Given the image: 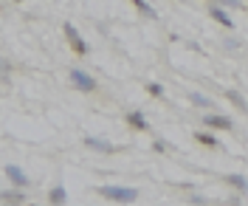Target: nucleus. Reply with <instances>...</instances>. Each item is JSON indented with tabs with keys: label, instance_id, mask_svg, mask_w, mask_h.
Wrapping results in <instances>:
<instances>
[{
	"label": "nucleus",
	"instance_id": "a211bd4d",
	"mask_svg": "<svg viewBox=\"0 0 248 206\" xmlns=\"http://www.w3.org/2000/svg\"><path fill=\"white\" fill-rule=\"evenodd\" d=\"M9 71H12L9 63H0V79H9Z\"/></svg>",
	"mask_w": 248,
	"mask_h": 206
},
{
	"label": "nucleus",
	"instance_id": "423d86ee",
	"mask_svg": "<svg viewBox=\"0 0 248 206\" xmlns=\"http://www.w3.org/2000/svg\"><path fill=\"white\" fill-rule=\"evenodd\" d=\"M206 12H209V17H212L215 23H220L223 29H229V32H234V20L229 17V12H226L223 6H217V3H215V6H209Z\"/></svg>",
	"mask_w": 248,
	"mask_h": 206
},
{
	"label": "nucleus",
	"instance_id": "2eb2a0df",
	"mask_svg": "<svg viewBox=\"0 0 248 206\" xmlns=\"http://www.w3.org/2000/svg\"><path fill=\"white\" fill-rule=\"evenodd\" d=\"M0 198H3V201H9V204H20V201H23V195H20V192H15V190H12V192H0Z\"/></svg>",
	"mask_w": 248,
	"mask_h": 206
},
{
	"label": "nucleus",
	"instance_id": "f3484780",
	"mask_svg": "<svg viewBox=\"0 0 248 206\" xmlns=\"http://www.w3.org/2000/svg\"><path fill=\"white\" fill-rule=\"evenodd\" d=\"M147 94H150V96H164V85H158V82H150V85H147Z\"/></svg>",
	"mask_w": 248,
	"mask_h": 206
},
{
	"label": "nucleus",
	"instance_id": "9d476101",
	"mask_svg": "<svg viewBox=\"0 0 248 206\" xmlns=\"http://www.w3.org/2000/svg\"><path fill=\"white\" fill-rule=\"evenodd\" d=\"M226 184H229V187H234L237 192H243V195L248 192V178H246V175H237V173L226 175Z\"/></svg>",
	"mask_w": 248,
	"mask_h": 206
},
{
	"label": "nucleus",
	"instance_id": "f03ea898",
	"mask_svg": "<svg viewBox=\"0 0 248 206\" xmlns=\"http://www.w3.org/2000/svg\"><path fill=\"white\" fill-rule=\"evenodd\" d=\"M71 85L77 91H82V94H93L96 91V79L88 71H82V68H71Z\"/></svg>",
	"mask_w": 248,
	"mask_h": 206
},
{
	"label": "nucleus",
	"instance_id": "0eeeda50",
	"mask_svg": "<svg viewBox=\"0 0 248 206\" xmlns=\"http://www.w3.org/2000/svg\"><path fill=\"white\" fill-rule=\"evenodd\" d=\"M124 122L133 127V130H141V133H144V130H150V125H147V116H144L141 111H130L127 116H124Z\"/></svg>",
	"mask_w": 248,
	"mask_h": 206
},
{
	"label": "nucleus",
	"instance_id": "6e6552de",
	"mask_svg": "<svg viewBox=\"0 0 248 206\" xmlns=\"http://www.w3.org/2000/svg\"><path fill=\"white\" fill-rule=\"evenodd\" d=\"M226 99L232 102V105H234V108H237V111L248 113V102H246V96L240 94V91H234V88H229V91H226Z\"/></svg>",
	"mask_w": 248,
	"mask_h": 206
},
{
	"label": "nucleus",
	"instance_id": "aec40b11",
	"mask_svg": "<svg viewBox=\"0 0 248 206\" xmlns=\"http://www.w3.org/2000/svg\"><path fill=\"white\" fill-rule=\"evenodd\" d=\"M15 3H23V0H15Z\"/></svg>",
	"mask_w": 248,
	"mask_h": 206
},
{
	"label": "nucleus",
	"instance_id": "412c9836",
	"mask_svg": "<svg viewBox=\"0 0 248 206\" xmlns=\"http://www.w3.org/2000/svg\"><path fill=\"white\" fill-rule=\"evenodd\" d=\"M12 206H15V204H12Z\"/></svg>",
	"mask_w": 248,
	"mask_h": 206
},
{
	"label": "nucleus",
	"instance_id": "4468645a",
	"mask_svg": "<svg viewBox=\"0 0 248 206\" xmlns=\"http://www.w3.org/2000/svg\"><path fill=\"white\" fill-rule=\"evenodd\" d=\"M195 139H198L201 144H206V147H220V142H217L209 130H198V133H195Z\"/></svg>",
	"mask_w": 248,
	"mask_h": 206
},
{
	"label": "nucleus",
	"instance_id": "ddd939ff",
	"mask_svg": "<svg viewBox=\"0 0 248 206\" xmlns=\"http://www.w3.org/2000/svg\"><path fill=\"white\" fill-rule=\"evenodd\" d=\"M133 6H136V9H139L144 17H150V20H155V17H158V12H155V9L150 6V3H147V0H133Z\"/></svg>",
	"mask_w": 248,
	"mask_h": 206
},
{
	"label": "nucleus",
	"instance_id": "1a4fd4ad",
	"mask_svg": "<svg viewBox=\"0 0 248 206\" xmlns=\"http://www.w3.org/2000/svg\"><path fill=\"white\" fill-rule=\"evenodd\" d=\"M85 147H91V150H96V153H113V150H116L110 142H105V139H93V136L85 139Z\"/></svg>",
	"mask_w": 248,
	"mask_h": 206
},
{
	"label": "nucleus",
	"instance_id": "39448f33",
	"mask_svg": "<svg viewBox=\"0 0 248 206\" xmlns=\"http://www.w3.org/2000/svg\"><path fill=\"white\" fill-rule=\"evenodd\" d=\"M3 173H6V178H9V181L15 184V190H26V187H29V175L23 173V170H20L17 164H9V167H6Z\"/></svg>",
	"mask_w": 248,
	"mask_h": 206
},
{
	"label": "nucleus",
	"instance_id": "f8f14e48",
	"mask_svg": "<svg viewBox=\"0 0 248 206\" xmlns=\"http://www.w3.org/2000/svg\"><path fill=\"white\" fill-rule=\"evenodd\" d=\"M48 198H51V206H65L68 192H65V187H54V190L48 192Z\"/></svg>",
	"mask_w": 248,
	"mask_h": 206
},
{
	"label": "nucleus",
	"instance_id": "20e7f679",
	"mask_svg": "<svg viewBox=\"0 0 248 206\" xmlns=\"http://www.w3.org/2000/svg\"><path fill=\"white\" fill-rule=\"evenodd\" d=\"M203 125H206V130H232L234 122L229 116H223V113H206L203 116Z\"/></svg>",
	"mask_w": 248,
	"mask_h": 206
},
{
	"label": "nucleus",
	"instance_id": "6ab92c4d",
	"mask_svg": "<svg viewBox=\"0 0 248 206\" xmlns=\"http://www.w3.org/2000/svg\"><path fill=\"white\" fill-rule=\"evenodd\" d=\"M153 150H155V153H164V150H167V144H164V142H155Z\"/></svg>",
	"mask_w": 248,
	"mask_h": 206
},
{
	"label": "nucleus",
	"instance_id": "7ed1b4c3",
	"mask_svg": "<svg viewBox=\"0 0 248 206\" xmlns=\"http://www.w3.org/2000/svg\"><path fill=\"white\" fill-rule=\"evenodd\" d=\"M62 32H65V37H68V43H71V48L77 51L79 57H85V54H88V43L82 40V34L77 32V26H71V23H65V26H62Z\"/></svg>",
	"mask_w": 248,
	"mask_h": 206
},
{
	"label": "nucleus",
	"instance_id": "f257e3e1",
	"mask_svg": "<svg viewBox=\"0 0 248 206\" xmlns=\"http://www.w3.org/2000/svg\"><path fill=\"white\" fill-rule=\"evenodd\" d=\"M99 195L108 198V201H116V204H133L139 201V190L136 187H116V184H108V187H99Z\"/></svg>",
	"mask_w": 248,
	"mask_h": 206
},
{
	"label": "nucleus",
	"instance_id": "dca6fc26",
	"mask_svg": "<svg viewBox=\"0 0 248 206\" xmlns=\"http://www.w3.org/2000/svg\"><path fill=\"white\" fill-rule=\"evenodd\" d=\"M215 3L223 9H243V0H215Z\"/></svg>",
	"mask_w": 248,
	"mask_h": 206
},
{
	"label": "nucleus",
	"instance_id": "9b49d317",
	"mask_svg": "<svg viewBox=\"0 0 248 206\" xmlns=\"http://www.w3.org/2000/svg\"><path fill=\"white\" fill-rule=\"evenodd\" d=\"M189 99H192V105H195V108H206V111L215 105V102H212L206 94H201V91H192V94H189Z\"/></svg>",
	"mask_w": 248,
	"mask_h": 206
}]
</instances>
